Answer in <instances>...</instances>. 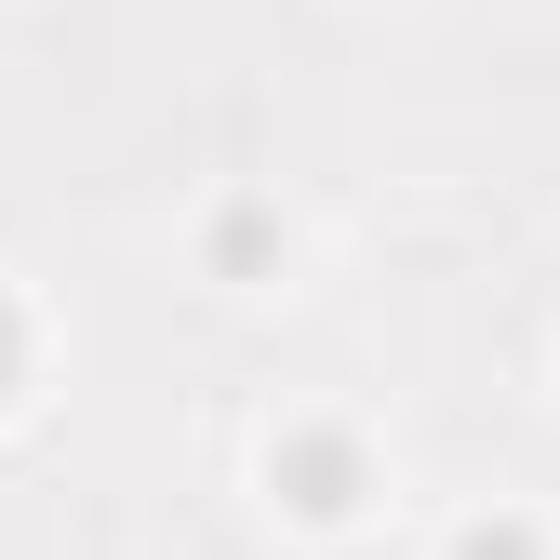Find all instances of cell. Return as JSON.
Instances as JSON below:
<instances>
[{
    "label": "cell",
    "mask_w": 560,
    "mask_h": 560,
    "mask_svg": "<svg viewBox=\"0 0 560 560\" xmlns=\"http://www.w3.org/2000/svg\"><path fill=\"white\" fill-rule=\"evenodd\" d=\"M454 560H534V534H467Z\"/></svg>",
    "instance_id": "1"
}]
</instances>
